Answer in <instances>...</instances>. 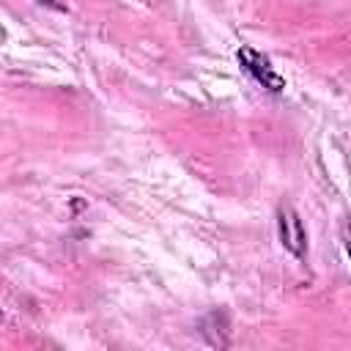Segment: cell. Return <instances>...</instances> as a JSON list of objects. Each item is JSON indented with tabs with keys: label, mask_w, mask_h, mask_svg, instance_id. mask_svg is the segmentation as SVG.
<instances>
[{
	"label": "cell",
	"mask_w": 351,
	"mask_h": 351,
	"mask_svg": "<svg viewBox=\"0 0 351 351\" xmlns=\"http://www.w3.org/2000/svg\"><path fill=\"white\" fill-rule=\"evenodd\" d=\"M36 3L49 5V8H58V11H66V5H63V3H58V0H36Z\"/></svg>",
	"instance_id": "obj_3"
},
{
	"label": "cell",
	"mask_w": 351,
	"mask_h": 351,
	"mask_svg": "<svg viewBox=\"0 0 351 351\" xmlns=\"http://www.w3.org/2000/svg\"><path fill=\"white\" fill-rule=\"evenodd\" d=\"M277 233H280V244L285 247V252H291L296 261H304L307 230H304V225H302V219L291 203H282L277 208Z\"/></svg>",
	"instance_id": "obj_1"
},
{
	"label": "cell",
	"mask_w": 351,
	"mask_h": 351,
	"mask_svg": "<svg viewBox=\"0 0 351 351\" xmlns=\"http://www.w3.org/2000/svg\"><path fill=\"white\" fill-rule=\"evenodd\" d=\"M236 55H239L241 69H244L258 85H263V88L271 90V93H282V90H285V80L274 71V66H271V60H269L266 55H261V52L252 49V47H241Z\"/></svg>",
	"instance_id": "obj_2"
}]
</instances>
